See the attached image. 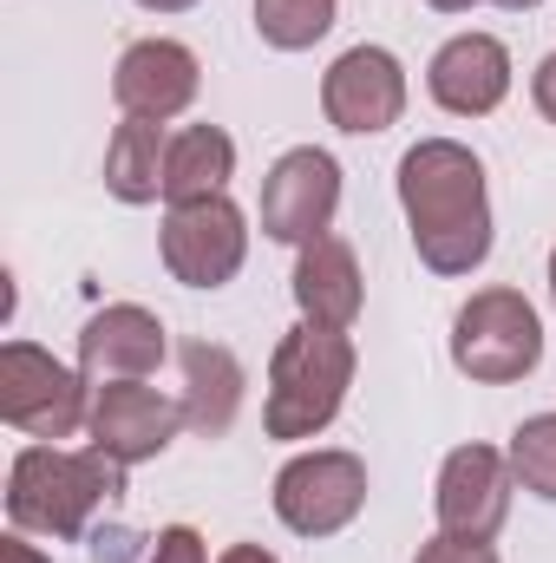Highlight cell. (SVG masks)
I'll use <instances>...</instances> for the list:
<instances>
[{
  "mask_svg": "<svg viewBox=\"0 0 556 563\" xmlns=\"http://www.w3.org/2000/svg\"><path fill=\"white\" fill-rule=\"evenodd\" d=\"M400 210L413 256L432 276H471L491 263V184L471 144L419 139L400 157Z\"/></svg>",
  "mask_w": 556,
  "mask_h": 563,
  "instance_id": "obj_1",
  "label": "cell"
},
{
  "mask_svg": "<svg viewBox=\"0 0 556 563\" xmlns=\"http://www.w3.org/2000/svg\"><path fill=\"white\" fill-rule=\"evenodd\" d=\"M125 472L112 452L99 445H20L13 465H7V525L26 531V538H53V544H73L92 531V518L125 492Z\"/></svg>",
  "mask_w": 556,
  "mask_h": 563,
  "instance_id": "obj_2",
  "label": "cell"
},
{
  "mask_svg": "<svg viewBox=\"0 0 556 563\" xmlns=\"http://www.w3.org/2000/svg\"><path fill=\"white\" fill-rule=\"evenodd\" d=\"M354 334H334V328H288L269 354V394H263V432L281 445H301V439H321L327 426L341 420L347 407V387H354Z\"/></svg>",
  "mask_w": 556,
  "mask_h": 563,
  "instance_id": "obj_3",
  "label": "cell"
},
{
  "mask_svg": "<svg viewBox=\"0 0 556 563\" xmlns=\"http://www.w3.org/2000/svg\"><path fill=\"white\" fill-rule=\"evenodd\" d=\"M544 361V321L524 288H478L452 314V367L471 387H518Z\"/></svg>",
  "mask_w": 556,
  "mask_h": 563,
  "instance_id": "obj_4",
  "label": "cell"
},
{
  "mask_svg": "<svg viewBox=\"0 0 556 563\" xmlns=\"http://www.w3.org/2000/svg\"><path fill=\"white\" fill-rule=\"evenodd\" d=\"M92 380L66 361H53L33 341H7L0 347V420L40 445L73 439L79 426H92Z\"/></svg>",
  "mask_w": 556,
  "mask_h": 563,
  "instance_id": "obj_5",
  "label": "cell"
},
{
  "mask_svg": "<svg viewBox=\"0 0 556 563\" xmlns=\"http://www.w3.org/2000/svg\"><path fill=\"white\" fill-rule=\"evenodd\" d=\"M269 505L294 538H341L367 511V459L347 445H308L276 472Z\"/></svg>",
  "mask_w": 556,
  "mask_h": 563,
  "instance_id": "obj_6",
  "label": "cell"
},
{
  "mask_svg": "<svg viewBox=\"0 0 556 563\" xmlns=\"http://www.w3.org/2000/svg\"><path fill=\"white\" fill-rule=\"evenodd\" d=\"M157 256H164V276L184 288H230L249 263V217L236 210L230 190L197 203H164Z\"/></svg>",
  "mask_w": 556,
  "mask_h": 563,
  "instance_id": "obj_7",
  "label": "cell"
},
{
  "mask_svg": "<svg viewBox=\"0 0 556 563\" xmlns=\"http://www.w3.org/2000/svg\"><path fill=\"white\" fill-rule=\"evenodd\" d=\"M511 498H518V472H511V452L498 445H452L445 465H438V485H432V518L438 531L452 538H471V544H491L511 518Z\"/></svg>",
  "mask_w": 556,
  "mask_h": 563,
  "instance_id": "obj_8",
  "label": "cell"
},
{
  "mask_svg": "<svg viewBox=\"0 0 556 563\" xmlns=\"http://www.w3.org/2000/svg\"><path fill=\"white\" fill-rule=\"evenodd\" d=\"M334 217H341V164L334 151L321 144H294L281 151L263 177V236L269 243H314V236H334Z\"/></svg>",
  "mask_w": 556,
  "mask_h": 563,
  "instance_id": "obj_9",
  "label": "cell"
},
{
  "mask_svg": "<svg viewBox=\"0 0 556 563\" xmlns=\"http://www.w3.org/2000/svg\"><path fill=\"white\" fill-rule=\"evenodd\" d=\"M321 112L347 139H380L407 119V66L387 46H347L321 73Z\"/></svg>",
  "mask_w": 556,
  "mask_h": 563,
  "instance_id": "obj_10",
  "label": "cell"
},
{
  "mask_svg": "<svg viewBox=\"0 0 556 563\" xmlns=\"http://www.w3.org/2000/svg\"><path fill=\"white\" fill-rule=\"evenodd\" d=\"M203 92V59L184 46V40H132L112 66V99L125 119H151V125H170L197 106Z\"/></svg>",
  "mask_w": 556,
  "mask_h": 563,
  "instance_id": "obj_11",
  "label": "cell"
},
{
  "mask_svg": "<svg viewBox=\"0 0 556 563\" xmlns=\"http://www.w3.org/2000/svg\"><path fill=\"white\" fill-rule=\"evenodd\" d=\"M425 92L452 119H491L511 99V46L498 33H452L425 66Z\"/></svg>",
  "mask_w": 556,
  "mask_h": 563,
  "instance_id": "obj_12",
  "label": "cell"
},
{
  "mask_svg": "<svg viewBox=\"0 0 556 563\" xmlns=\"http://www.w3.org/2000/svg\"><path fill=\"white\" fill-rule=\"evenodd\" d=\"M86 432L119 465H144V459H164L170 439L184 432V400H170L144 380H112V387L92 394V426Z\"/></svg>",
  "mask_w": 556,
  "mask_h": 563,
  "instance_id": "obj_13",
  "label": "cell"
},
{
  "mask_svg": "<svg viewBox=\"0 0 556 563\" xmlns=\"http://www.w3.org/2000/svg\"><path fill=\"white\" fill-rule=\"evenodd\" d=\"M170 341H164V321L144 308V301H105L86 328H79V374L92 387H112V380H151L164 367Z\"/></svg>",
  "mask_w": 556,
  "mask_h": 563,
  "instance_id": "obj_14",
  "label": "cell"
},
{
  "mask_svg": "<svg viewBox=\"0 0 556 563\" xmlns=\"http://www.w3.org/2000/svg\"><path fill=\"white\" fill-rule=\"evenodd\" d=\"M288 288H294V308H301L308 328L347 334V328L360 321V308H367V276H360V256H354L347 236H314V243H301Z\"/></svg>",
  "mask_w": 556,
  "mask_h": 563,
  "instance_id": "obj_15",
  "label": "cell"
},
{
  "mask_svg": "<svg viewBox=\"0 0 556 563\" xmlns=\"http://www.w3.org/2000/svg\"><path fill=\"white\" fill-rule=\"evenodd\" d=\"M184 432H197V439H223L236 413H243V387H249V374H243V361L223 347V341H184Z\"/></svg>",
  "mask_w": 556,
  "mask_h": 563,
  "instance_id": "obj_16",
  "label": "cell"
},
{
  "mask_svg": "<svg viewBox=\"0 0 556 563\" xmlns=\"http://www.w3.org/2000/svg\"><path fill=\"white\" fill-rule=\"evenodd\" d=\"M236 177V139L223 125H184L170 132L164 157V203H197V197H223Z\"/></svg>",
  "mask_w": 556,
  "mask_h": 563,
  "instance_id": "obj_17",
  "label": "cell"
},
{
  "mask_svg": "<svg viewBox=\"0 0 556 563\" xmlns=\"http://www.w3.org/2000/svg\"><path fill=\"white\" fill-rule=\"evenodd\" d=\"M164 157H170V132L151 119H125L105 144V190L132 210L157 203L164 197Z\"/></svg>",
  "mask_w": 556,
  "mask_h": 563,
  "instance_id": "obj_18",
  "label": "cell"
},
{
  "mask_svg": "<svg viewBox=\"0 0 556 563\" xmlns=\"http://www.w3.org/2000/svg\"><path fill=\"white\" fill-rule=\"evenodd\" d=\"M341 0H256V33L276 53H308L334 33Z\"/></svg>",
  "mask_w": 556,
  "mask_h": 563,
  "instance_id": "obj_19",
  "label": "cell"
},
{
  "mask_svg": "<svg viewBox=\"0 0 556 563\" xmlns=\"http://www.w3.org/2000/svg\"><path fill=\"white\" fill-rule=\"evenodd\" d=\"M511 472H518V485L531 492V498H544L556 505V413H531V420L511 432Z\"/></svg>",
  "mask_w": 556,
  "mask_h": 563,
  "instance_id": "obj_20",
  "label": "cell"
},
{
  "mask_svg": "<svg viewBox=\"0 0 556 563\" xmlns=\"http://www.w3.org/2000/svg\"><path fill=\"white\" fill-rule=\"evenodd\" d=\"M144 563H210V544H203L197 525H164V531L151 538Z\"/></svg>",
  "mask_w": 556,
  "mask_h": 563,
  "instance_id": "obj_21",
  "label": "cell"
},
{
  "mask_svg": "<svg viewBox=\"0 0 556 563\" xmlns=\"http://www.w3.org/2000/svg\"><path fill=\"white\" fill-rule=\"evenodd\" d=\"M413 563H498L491 544H471V538H452V531H432L413 551Z\"/></svg>",
  "mask_w": 556,
  "mask_h": 563,
  "instance_id": "obj_22",
  "label": "cell"
},
{
  "mask_svg": "<svg viewBox=\"0 0 556 563\" xmlns=\"http://www.w3.org/2000/svg\"><path fill=\"white\" fill-rule=\"evenodd\" d=\"M531 106L556 125V53L551 59H537V73H531Z\"/></svg>",
  "mask_w": 556,
  "mask_h": 563,
  "instance_id": "obj_23",
  "label": "cell"
},
{
  "mask_svg": "<svg viewBox=\"0 0 556 563\" xmlns=\"http://www.w3.org/2000/svg\"><path fill=\"white\" fill-rule=\"evenodd\" d=\"M0 563H53L40 544H26V531H7L0 538Z\"/></svg>",
  "mask_w": 556,
  "mask_h": 563,
  "instance_id": "obj_24",
  "label": "cell"
},
{
  "mask_svg": "<svg viewBox=\"0 0 556 563\" xmlns=\"http://www.w3.org/2000/svg\"><path fill=\"white\" fill-rule=\"evenodd\" d=\"M216 563H281V558H276V551H263V544H230Z\"/></svg>",
  "mask_w": 556,
  "mask_h": 563,
  "instance_id": "obj_25",
  "label": "cell"
},
{
  "mask_svg": "<svg viewBox=\"0 0 556 563\" xmlns=\"http://www.w3.org/2000/svg\"><path fill=\"white\" fill-rule=\"evenodd\" d=\"M144 13H190V7H197V0H138Z\"/></svg>",
  "mask_w": 556,
  "mask_h": 563,
  "instance_id": "obj_26",
  "label": "cell"
},
{
  "mask_svg": "<svg viewBox=\"0 0 556 563\" xmlns=\"http://www.w3.org/2000/svg\"><path fill=\"white\" fill-rule=\"evenodd\" d=\"M425 7H432V13H471L478 0H425Z\"/></svg>",
  "mask_w": 556,
  "mask_h": 563,
  "instance_id": "obj_27",
  "label": "cell"
},
{
  "mask_svg": "<svg viewBox=\"0 0 556 563\" xmlns=\"http://www.w3.org/2000/svg\"><path fill=\"white\" fill-rule=\"evenodd\" d=\"M491 7H504V13H531V7H544V0H491Z\"/></svg>",
  "mask_w": 556,
  "mask_h": 563,
  "instance_id": "obj_28",
  "label": "cell"
},
{
  "mask_svg": "<svg viewBox=\"0 0 556 563\" xmlns=\"http://www.w3.org/2000/svg\"><path fill=\"white\" fill-rule=\"evenodd\" d=\"M551 308H556V250H551Z\"/></svg>",
  "mask_w": 556,
  "mask_h": 563,
  "instance_id": "obj_29",
  "label": "cell"
}]
</instances>
